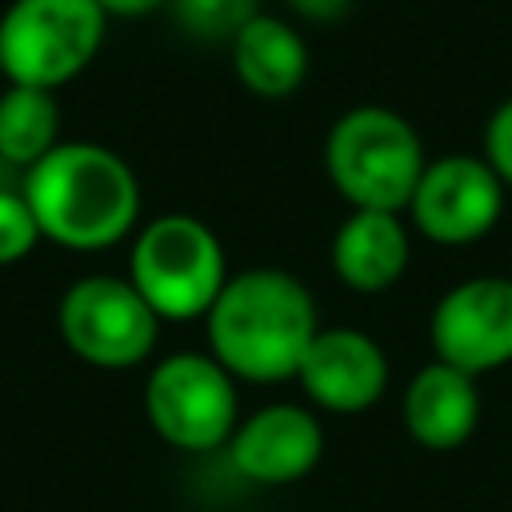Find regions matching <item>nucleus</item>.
Returning a JSON list of instances; mask_svg holds the SVG:
<instances>
[{
	"mask_svg": "<svg viewBox=\"0 0 512 512\" xmlns=\"http://www.w3.org/2000/svg\"><path fill=\"white\" fill-rule=\"evenodd\" d=\"M208 356L248 384L296 380V368L320 332L308 284L272 264L232 272L204 316Z\"/></svg>",
	"mask_w": 512,
	"mask_h": 512,
	"instance_id": "1",
	"label": "nucleus"
},
{
	"mask_svg": "<svg viewBox=\"0 0 512 512\" xmlns=\"http://www.w3.org/2000/svg\"><path fill=\"white\" fill-rule=\"evenodd\" d=\"M40 236L72 252H104L140 220V184L124 156L92 140L56 144L20 184Z\"/></svg>",
	"mask_w": 512,
	"mask_h": 512,
	"instance_id": "2",
	"label": "nucleus"
},
{
	"mask_svg": "<svg viewBox=\"0 0 512 512\" xmlns=\"http://www.w3.org/2000/svg\"><path fill=\"white\" fill-rule=\"evenodd\" d=\"M424 164L416 124L388 104L344 108L324 136V172L352 208L408 212Z\"/></svg>",
	"mask_w": 512,
	"mask_h": 512,
	"instance_id": "3",
	"label": "nucleus"
},
{
	"mask_svg": "<svg viewBox=\"0 0 512 512\" xmlns=\"http://www.w3.org/2000/svg\"><path fill=\"white\" fill-rule=\"evenodd\" d=\"M228 276L220 236L188 212H164L132 236L128 280L160 320H204Z\"/></svg>",
	"mask_w": 512,
	"mask_h": 512,
	"instance_id": "4",
	"label": "nucleus"
},
{
	"mask_svg": "<svg viewBox=\"0 0 512 512\" xmlns=\"http://www.w3.org/2000/svg\"><path fill=\"white\" fill-rule=\"evenodd\" d=\"M104 28L96 0H12L0 16V72L8 84L56 92L96 60Z\"/></svg>",
	"mask_w": 512,
	"mask_h": 512,
	"instance_id": "5",
	"label": "nucleus"
},
{
	"mask_svg": "<svg viewBox=\"0 0 512 512\" xmlns=\"http://www.w3.org/2000/svg\"><path fill=\"white\" fill-rule=\"evenodd\" d=\"M144 416L176 452H216L240 424L236 380L208 352H172L144 380Z\"/></svg>",
	"mask_w": 512,
	"mask_h": 512,
	"instance_id": "6",
	"label": "nucleus"
},
{
	"mask_svg": "<svg viewBox=\"0 0 512 512\" xmlns=\"http://www.w3.org/2000/svg\"><path fill=\"white\" fill-rule=\"evenodd\" d=\"M60 336L92 368H136L152 356L160 316L128 276H84L60 296Z\"/></svg>",
	"mask_w": 512,
	"mask_h": 512,
	"instance_id": "7",
	"label": "nucleus"
},
{
	"mask_svg": "<svg viewBox=\"0 0 512 512\" xmlns=\"http://www.w3.org/2000/svg\"><path fill=\"white\" fill-rule=\"evenodd\" d=\"M508 188L488 168L484 156L452 152L424 164L416 192L408 200L412 228L440 248H468L484 240L504 212Z\"/></svg>",
	"mask_w": 512,
	"mask_h": 512,
	"instance_id": "8",
	"label": "nucleus"
},
{
	"mask_svg": "<svg viewBox=\"0 0 512 512\" xmlns=\"http://www.w3.org/2000/svg\"><path fill=\"white\" fill-rule=\"evenodd\" d=\"M432 360L468 376L512 364V276H468L452 284L428 316Z\"/></svg>",
	"mask_w": 512,
	"mask_h": 512,
	"instance_id": "9",
	"label": "nucleus"
},
{
	"mask_svg": "<svg viewBox=\"0 0 512 512\" xmlns=\"http://www.w3.org/2000/svg\"><path fill=\"white\" fill-rule=\"evenodd\" d=\"M296 384L316 412L332 416H360L384 400L388 388V352L376 336L352 324H332L312 336Z\"/></svg>",
	"mask_w": 512,
	"mask_h": 512,
	"instance_id": "10",
	"label": "nucleus"
},
{
	"mask_svg": "<svg viewBox=\"0 0 512 512\" xmlns=\"http://www.w3.org/2000/svg\"><path fill=\"white\" fill-rule=\"evenodd\" d=\"M224 452L232 472L244 476L248 484L284 488L316 472L324 456V424L316 408L276 400L244 416L232 440L224 444Z\"/></svg>",
	"mask_w": 512,
	"mask_h": 512,
	"instance_id": "11",
	"label": "nucleus"
},
{
	"mask_svg": "<svg viewBox=\"0 0 512 512\" xmlns=\"http://www.w3.org/2000/svg\"><path fill=\"white\" fill-rule=\"evenodd\" d=\"M328 260L344 288L360 296L388 292L392 284H400L412 260V232L404 224V212L352 208L332 236Z\"/></svg>",
	"mask_w": 512,
	"mask_h": 512,
	"instance_id": "12",
	"label": "nucleus"
},
{
	"mask_svg": "<svg viewBox=\"0 0 512 512\" xmlns=\"http://www.w3.org/2000/svg\"><path fill=\"white\" fill-rule=\"evenodd\" d=\"M400 420H404V432L412 436V444H420L428 452H452V448L468 444L480 424L476 376H468L444 360H428L404 388Z\"/></svg>",
	"mask_w": 512,
	"mask_h": 512,
	"instance_id": "13",
	"label": "nucleus"
},
{
	"mask_svg": "<svg viewBox=\"0 0 512 512\" xmlns=\"http://www.w3.org/2000/svg\"><path fill=\"white\" fill-rule=\"evenodd\" d=\"M232 72L244 92L260 100H284L308 80V44L284 16L256 12L228 44Z\"/></svg>",
	"mask_w": 512,
	"mask_h": 512,
	"instance_id": "14",
	"label": "nucleus"
},
{
	"mask_svg": "<svg viewBox=\"0 0 512 512\" xmlns=\"http://www.w3.org/2000/svg\"><path fill=\"white\" fill-rule=\"evenodd\" d=\"M60 144V108L48 88L8 84L0 92V160L12 168L40 164Z\"/></svg>",
	"mask_w": 512,
	"mask_h": 512,
	"instance_id": "15",
	"label": "nucleus"
},
{
	"mask_svg": "<svg viewBox=\"0 0 512 512\" xmlns=\"http://www.w3.org/2000/svg\"><path fill=\"white\" fill-rule=\"evenodd\" d=\"M168 8L184 36L204 44H232V36L260 12V0H172Z\"/></svg>",
	"mask_w": 512,
	"mask_h": 512,
	"instance_id": "16",
	"label": "nucleus"
},
{
	"mask_svg": "<svg viewBox=\"0 0 512 512\" xmlns=\"http://www.w3.org/2000/svg\"><path fill=\"white\" fill-rule=\"evenodd\" d=\"M40 240L44 236H40V224H36L24 192L0 188V264L24 260Z\"/></svg>",
	"mask_w": 512,
	"mask_h": 512,
	"instance_id": "17",
	"label": "nucleus"
},
{
	"mask_svg": "<svg viewBox=\"0 0 512 512\" xmlns=\"http://www.w3.org/2000/svg\"><path fill=\"white\" fill-rule=\"evenodd\" d=\"M480 156L500 176V184L512 188V96H504L492 108V116L484 124V152Z\"/></svg>",
	"mask_w": 512,
	"mask_h": 512,
	"instance_id": "18",
	"label": "nucleus"
},
{
	"mask_svg": "<svg viewBox=\"0 0 512 512\" xmlns=\"http://www.w3.org/2000/svg\"><path fill=\"white\" fill-rule=\"evenodd\" d=\"M304 24H340L356 0H284Z\"/></svg>",
	"mask_w": 512,
	"mask_h": 512,
	"instance_id": "19",
	"label": "nucleus"
},
{
	"mask_svg": "<svg viewBox=\"0 0 512 512\" xmlns=\"http://www.w3.org/2000/svg\"><path fill=\"white\" fill-rule=\"evenodd\" d=\"M100 8H104V16H148V12H156V8H168L172 0H96Z\"/></svg>",
	"mask_w": 512,
	"mask_h": 512,
	"instance_id": "20",
	"label": "nucleus"
}]
</instances>
